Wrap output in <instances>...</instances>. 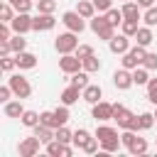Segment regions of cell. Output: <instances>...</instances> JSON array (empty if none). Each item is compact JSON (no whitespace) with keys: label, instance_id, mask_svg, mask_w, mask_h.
Returning <instances> with one entry per match:
<instances>
[{"label":"cell","instance_id":"1","mask_svg":"<svg viewBox=\"0 0 157 157\" xmlns=\"http://www.w3.org/2000/svg\"><path fill=\"white\" fill-rule=\"evenodd\" d=\"M113 120L118 123V128H123V130H140V118L132 113V110H128L123 103H113Z\"/></svg>","mask_w":157,"mask_h":157},{"label":"cell","instance_id":"2","mask_svg":"<svg viewBox=\"0 0 157 157\" xmlns=\"http://www.w3.org/2000/svg\"><path fill=\"white\" fill-rule=\"evenodd\" d=\"M91 32H93L98 39H103V42H110V39L115 37V27L105 20V15H93V17H91Z\"/></svg>","mask_w":157,"mask_h":157},{"label":"cell","instance_id":"3","mask_svg":"<svg viewBox=\"0 0 157 157\" xmlns=\"http://www.w3.org/2000/svg\"><path fill=\"white\" fill-rule=\"evenodd\" d=\"M54 49H56L59 54H74V52L78 49V34L71 32V29L61 32V34L54 39Z\"/></svg>","mask_w":157,"mask_h":157},{"label":"cell","instance_id":"4","mask_svg":"<svg viewBox=\"0 0 157 157\" xmlns=\"http://www.w3.org/2000/svg\"><path fill=\"white\" fill-rule=\"evenodd\" d=\"M145 47H140V44H135V47H130L125 54H123V59H120V64L125 66V69H137V66H142V61H145Z\"/></svg>","mask_w":157,"mask_h":157},{"label":"cell","instance_id":"5","mask_svg":"<svg viewBox=\"0 0 157 157\" xmlns=\"http://www.w3.org/2000/svg\"><path fill=\"white\" fill-rule=\"evenodd\" d=\"M7 83L15 93V98H29L32 96V83L22 76V74H15V76H7Z\"/></svg>","mask_w":157,"mask_h":157},{"label":"cell","instance_id":"6","mask_svg":"<svg viewBox=\"0 0 157 157\" xmlns=\"http://www.w3.org/2000/svg\"><path fill=\"white\" fill-rule=\"evenodd\" d=\"M61 22H64L66 29H71V32H76V34H81V32L86 29V22H83V17H81L76 10L64 12V15H61Z\"/></svg>","mask_w":157,"mask_h":157},{"label":"cell","instance_id":"7","mask_svg":"<svg viewBox=\"0 0 157 157\" xmlns=\"http://www.w3.org/2000/svg\"><path fill=\"white\" fill-rule=\"evenodd\" d=\"M83 69V61L76 56V52L74 54H61V59H59V71H64V74H76V71H81Z\"/></svg>","mask_w":157,"mask_h":157},{"label":"cell","instance_id":"8","mask_svg":"<svg viewBox=\"0 0 157 157\" xmlns=\"http://www.w3.org/2000/svg\"><path fill=\"white\" fill-rule=\"evenodd\" d=\"M44 142L37 137V135H32V137H25V140H20V145H17V152H20V157H34L37 152H39V147H42Z\"/></svg>","mask_w":157,"mask_h":157},{"label":"cell","instance_id":"9","mask_svg":"<svg viewBox=\"0 0 157 157\" xmlns=\"http://www.w3.org/2000/svg\"><path fill=\"white\" fill-rule=\"evenodd\" d=\"M54 25H56L54 12H39L37 17H32V29L34 32H49V29H54Z\"/></svg>","mask_w":157,"mask_h":157},{"label":"cell","instance_id":"10","mask_svg":"<svg viewBox=\"0 0 157 157\" xmlns=\"http://www.w3.org/2000/svg\"><path fill=\"white\" fill-rule=\"evenodd\" d=\"M113 86L118 88V91H128L130 86H135V81H132V71L130 69H118L115 74H113Z\"/></svg>","mask_w":157,"mask_h":157},{"label":"cell","instance_id":"11","mask_svg":"<svg viewBox=\"0 0 157 157\" xmlns=\"http://www.w3.org/2000/svg\"><path fill=\"white\" fill-rule=\"evenodd\" d=\"M91 115L96 118V123L113 120V103H108V101H98V103H93V110H91Z\"/></svg>","mask_w":157,"mask_h":157},{"label":"cell","instance_id":"12","mask_svg":"<svg viewBox=\"0 0 157 157\" xmlns=\"http://www.w3.org/2000/svg\"><path fill=\"white\" fill-rule=\"evenodd\" d=\"M10 25H12V32L15 34H27L32 29V17H29V12H17Z\"/></svg>","mask_w":157,"mask_h":157},{"label":"cell","instance_id":"13","mask_svg":"<svg viewBox=\"0 0 157 157\" xmlns=\"http://www.w3.org/2000/svg\"><path fill=\"white\" fill-rule=\"evenodd\" d=\"M108 49H110L113 54H120V56H123V54L130 49V37H128V34H123V32H120V34H115V37L108 42Z\"/></svg>","mask_w":157,"mask_h":157},{"label":"cell","instance_id":"14","mask_svg":"<svg viewBox=\"0 0 157 157\" xmlns=\"http://www.w3.org/2000/svg\"><path fill=\"white\" fill-rule=\"evenodd\" d=\"M71 147L66 145V142H59L56 137L52 140V142H47V155H52V157H71Z\"/></svg>","mask_w":157,"mask_h":157},{"label":"cell","instance_id":"15","mask_svg":"<svg viewBox=\"0 0 157 157\" xmlns=\"http://www.w3.org/2000/svg\"><path fill=\"white\" fill-rule=\"evenodd\" d=\"M15 61H17V69H22V71H29V69H34L37 66V56L32 54V52H17L15 54Z\"/></svg>","mask_w":157,"mask_h":157},{"label":"cell","instance_id":"16","mask_svg":"<svg viewBox=\"0 0 157 157\" xmlns=\"http://www.w3.org/2000/svg\"><path fill=\"white\" fill-rule=\"evenodd\" d=\"M81 98H83L86 103H91V105H93V103H98V101L103 98V88H101V86H96V83H88V86L81 91Z\"/></svg>","mask_w":157,"mask_h":157},{"label":"cell","instance_id":"17","mask_svg":"<svg viewBox=\"0 0 157 157\" xmlns=\"http://www.w3.org/2000/svg\"><path fill=\"white\" fill-rule=\"evenodd\" d=\"M78 98H81V88H76L74 83H69V86L61 91V96H59V101H61L64 105H74Z\"/></svg>","mask_w":157,"mask_h":157},{"label":"cell","instance_id":"18","mask_svg":"<svg viewBox=\"0 0 157 157\" xmlns=\"http://www.w3.org/2000/svg\"><path fill=\"white\" fill-rule=\"evenodd\" d=\"M22 101V98H20ZM20 101H7V103H2V113H5V118H22V113L27 110Z\"/></svg>","mask_w":157,"mask_h":157},{"label":"cell","instance_id":"19","mask_svg":"<svg viewBox=\"0 0 157 157\" xmlns=\"http://www.w3.org/2000/svg\"><path fill=\"white\" fill-rule=\"evenodd\" d=\"M120 10H123V17H125V20H142V12H140L142 7H140L135 0H132V2H123Z\"/></svg>","mask_w":157,"mask_h":157},{"label":"cell","instance_id":"20","mask_svg":"<svg viewBox=\"0 0 157 157\" xmlns=\"http://www.w3.org/2000/svg\"><path fill=\"white\" fill-rule=\"evenodd\" d=\"M76 12L83 17V20H91L98 10H96V5H93V0H78V5H76Z\"/></svg>","mask_w":157,"mask_h":157},{"label":"cell","instance_id":"21","mask_svg":"<svg viewBox=\"0 0 157 157\" xmlns=\"http://www.w3.org/2000/svg\"><path fill=\"white\" fill-rule=\"evenodd\" d=\"M132 39H135L140 47H150V44H152V39H155L152 27H147V25H145V27H140V29H137V34H135Z\"/></svg>","mask_w":157,"mask_h":157},{"label":"cell","instance_id":"22","mask_svg":"<svg viewBox=\"0 0 157 157\" xmlns=\"http://www.w3.org/2000/svg\"><path fill=\"white\" fill-rule=\"evenodd\" d=\"M32 130H34L32 135H37V137H39V140H42L44 145L54 140V128H47V125H42V123H39V125H34Z\"/></svg>","mask_w":157,"mask_h":157},{"label":"cell","instance_id":"23","mask_svg":"<svg viewBox=\"0 0 157 157\" xmlns=\"http://www.w3.org/2000/svg\"><path fill=\"white\" fill-rule=\"evenodd\" d=\"M147 147H150V145H147V140H145V137H137V135H135V140H132V142H130V145H128L125 150H128L130 155H145V152H147Z\"/></svg>","mask_w":157,"mask_h":157},{"label":"cell","instance_id":"24","mask_svg":"<svg viewBox=\"0 0 157 157\" xmlns=\"http://www.w3.org/2000/svg\"><path fill=\"white\" fill-rule=\"evenodd\" d=\"M137 29H140V20H123L120 22V32L128 34V37H135Z\"/></svg>","mask_w":157,"mask_h":157},{"label":"cell","instance_id":"25","mask_svg":"<svg viewBox=\"0 0 157 157\" xmlns=\"http://www.w3.org/2000/svg\"><path fill=\"white\" fill-rule=\"evenodd\" d=\"M132 81H135V86H147V81H150V71H147L145 66L132 69Z\"/></svg>","mask_w":157,"mask_h":157},{"label":"cell","instance_id":"26","mask_svg":"<svg viewBox=\"0 0 157 157\" xmlns=\"http://www.w3.org/2000/svg\"><path fill=\"white\" fill-rule=\"evenodd\" d=\"M69 83H74L76 88H81V91H83V88L88 86V71H83V69H81V71H76V74H71V78H69Z\"/></svg>","mask_w":157,"mask_h":157},{"label":"cell","instance_id":"27","mask_svg":"<svg viewBox=\"0 0 157 157\" xmlns=\"http://www.w3.org/2000/svg\"><path fill=\"white\" fill-rule=\"evenodd\" d=\"M120 135L118 137H110V140H101V152H105V155H110V152H118L120 150Z\"/></svg>","mask_w":157,"mask_h":157},{"label":"cell","instance_id":"28","mask_svg":"<svg viewBox=\"0 0 157 157\" xmlns=\"http://www.w3.org/2000/svg\"><path fill=\"white\" fill-rule=\"evenodd\" d=\"M15 15H17V10L5 0V2L0 5V22H12V20H15Z\"/></svg>","mask_w":157,"mask_h":157},{"label":"cell","instance_id":"29","mask_svg":"<svg viewBox=\"0 0 157 157\" xmlns=\"http://www.w3.org/2000/svg\"><path fill=\"white\" fill-rule=\"evenodd\" d=\"M81 61H83V71H88V74L101 71V59H98L96 54H91V56H86V59H81Z\"/></svg>","mask_w":157,"mask_h":157},{"label":"cell","instance_id":"30","mask_svg":"<svg viewBox=\"0 0 157 157\" xmlns=\"http://www.w3.org/2000/svg\"><path fill=\"white\" fill-rule=\"evenodd\" d=\"M54 118H56V125L61 128V125H66L69 123V118H71V113H69V105H59V108H54Z\"/></svg>","mask_w":157,"mask_h":157},{"label":"cell","instance_id":"31","mask_svg":"<svg viewBox=\"0 0 157 157\" xmlns=\"http://www.w3.org/2000/svg\"><path fill=\"white\" fill-rule=\"evenodd\" d=\"M20 123L25 128H34V125H39V113L37 110H25L22 118H20Z\"/></svg>","mask_w":157,"mask_h":157},{"label":"cell","instance_id":"32","mask_svg":"<svg viewBox=\"0 0 157 157\" xmlns=\"http://www.w3.org/2000/svg\"><path fill=\"white\" fill-rule=\"evenodd\" d=\"M88 140H91V132H88L86 128H78V130L74 132V140H71V142H74V147H78V150H81Z\"/></svg>","mask_w":157,"mask_h":157},{"label":"cell","instance_id":"33","mask_svg":"<svg viewBox=\"0 0 157 157\" xmlns=\"http://www.w3.org/2000/svg\"><path fill=\"white\" fill-rule=\"evenodd\" d=\"M96 137L98 140H110V137H118V130L110 128V125H98L96 128Z\"/></svg>","mask_w":157,"mask_h":157},{"label":"cell","instance_id":"34","mask_svg":"<svg viewBox=\"0 0 157 157\" xmlns=\"http://www.w3.org/2000/svg\"><path fill=\"white\" fill-rule=\"evenodd\" d=\"M10 47H12L15 54H17V52H25V49H27V39H25V34H12V37H10Z\"/></svg>","mask_w":157,"mask_h":157},{"label":"cell","instance_id":"35","mask_svg":"<svg viewBox=\"0 0 157 157\" xmlns=\"http://www.w3.org/2000/svg\"><path fill=\"white\" fill-rule=\"evenodd\" d=\"M54 137H56L59 142H66V145H69V142L74 140V132H71L66 125H61V128H56V130H54Z\"/></svg>","mask_w":157,"mask_h":157},{"label":"cell","instance_id":"36","mask_svg":"<svg viewBox=\"0 0 157 157\" xmlns=\"http://www.w3.org/2000/svg\"><path fill=\"white\" fill-rule=\"evenodd\" d=\"M105 20H108L113 27H118V25H120L125 17H123V10H115V7H110V10L105 12Z\"/></svg>","mask_w":157,"mask_h":157},{"label":"cell","instance_id":"37","mask_svg":"<svg viewBox=\"0 0 157 157\" xmlns=\"http://www.w3.org/2000/svg\"><path fill=\"white\" fill-rule=\"evenodd\" d=\"M39 123L42 125H47V128H59L56 125V118H54V110H44V113H39Z\"/></svg>","mask_w":157,"mask_h":157},{"label":"cell","instance_id":"38","mask_svg":"<svg viewBox=\"0 0 157 157\" xmlns=\"http://www.w3.org/2000/svg\"><path fill=\"white\" fill-rule=\"evenodd\" d=\"M142 22H145L147 27H155V25H157V7H155V5L142 12Z\"/></svg>","mask_w":157,"mask_h":157},{"label":"cell","instance_id":"39","mask_svg":"<svg viewBox=\"0 0 157 157\" xmlns=\"http://www.w3.org/2000/svg\"><path fill=\"white\" fill-rule=\"evenodd\" d=\"M17 12H29L32 10V5H34V0H7Z\"/></svg>","mask_w":157,"mask_h":157},{"label":"cell","instance_id":"40","mask_svg":"<svg viewBox=\"0 0 157 157\" xmlns=\"http://www.w3.org/2000/svg\"><path fill=\"white\" fill-rule=\"evenodd\" d=\"M140 130H150L155 125V113H140Z\"/></svg>","mask_w":157,"mask_h":157},{"label":"cell","instance_id":"41","mask_svg":"<svg viewBox=\"0 0 157 157\" xmlns=\"http://www.w3.org/2000/svg\"><path fill=\"white\" fill-rule=\"evenodd\" d=\"M81 150H83L86 155H96V152L101 150V140H98V137L93 135V137H91V140H88V142H86V145H83Z\"/></svg>","mask_w":157,"mask_h":157},{"label":"cell","instance_id":"42","mask_svg":"<svg viewBox=\"0 0 157 157\" xmlns=\"http://www.w3.org/2000/svg\"><path fill=\"white\" fill-rule=\"evenodd\" d=\"M37 12H54L56 10V0H37Z\"/></svg>","mask_w":157,"mask_h":157},{"label":"cell","instance_id":"43","mask_svg":"<svg viewBox=\"0 0 157 157\" xmlns=\"http://www.w3.org/2000/svg\"><path fill=\"white\" fill-rule=\"evenodd\" d=\"M147 101L152 105H157V78H150L147 81Z\"/></svg>","mask_w":157,"mask_h":157},{"label":"cell","instance_id":"44","mask_svg":"<svg viewBox=\"0 0 157 157\" xmlns=\"http://www.w3.org/2000/svg\"><path fill=\"white\" fill-rule=\"evenodd\" d=\"M142 66H145L147 71H157V54H155V52H147V54H145Z\"/></svg>","mask_w":157,"mask_h":157},{"label":"cell","instance_id":"45","mask_svg":"<svg viewBox=\"0 0 157 157\" xmlns=\"http://www.w3.org/2000/svg\"><path fill=\"white\" fill-rule=\"evenodd\" d=\"M15 66H17V61H15V59H12L10 54H7V56H0V69H2L5 74H10V71H12Z\"/></svg>","mask_w":157,"mask_h":157},{"label":"cell","instance_id":"46","mask_svg":"<svg viewBox=\"0 0 157 157\" xmlns=\"http://www.w3.org/2000/svg\"><path fill=\"white\" fill-rule=\"evenodd\" d=\"M91 54H96L91 44H78V49H76V56H78V59H86V56H91Z\"/></svg>","mask_w":157,"mask_h":157},{"label":"cell","instance_id":"47","mask_svg":"<svg viewBox=\"0 0 157 157\" xmlns=\"http://www.w3.org/2000/svg\"><path fill=\"white\" fill-rule=\"evenodd\" d=\"M10 96H15V93H12V88H10V83L0 86V103H7V101H10Z\"/></svg>","mask_w":157,"mask_h":157},{"label":"cell","instance_id":"48","mask_svg":"<svg viewBox=\"0 0 157 157\" xmlns=\"http://www.w3.org/2000/svg\"><path fill=\"white\" fill-rule=\"evenodd\" d=\"M135 135H137L135 130H123V135H120V142H123V147H128V145L135 140Z\"/></svg>","mask_w":157,"mask_h":157},{"label":"cell","instance_id":"49","mask_svg":"<svg viewBox=\"0 0 157 157\" xmlns=\"http://www.w3.org/2000/svg\"><path fill=\"white\" fill-rule=\"evenodd\" d=\"M110 2H113V0H93V5H96L98 12H108V10H110Z\"/></svg>","mask_w":157,"mask_h":157},{"label":"cell","instance_id":"50","mask_svg":"<svg viewBox=\"0 0 157 157\" xmlns=\"http://www.w3.org/2000/svg\"><path fill=\"white\" fill-rule=\"evenodd\" d=\"M12 52V47H10V42H0V56H7Z\"/></svg>","mask_w":157,"mask_h":157},{"label":"cell","instance_id":"51","mask_svg":"<svg viewBox=\"0 0 157 157\" xmlns=\"http://www.w3.org/2000/svg\"><path fill=\"white\" fill-rule=\"evenodd\" d=\"M135 2H137V5H140V7H145V10H147V7H152V5H155V0H135Z\"/></svg>","mask_w":157,"mask_h":157},{"label":"cell","instance_id":"52","mask_svg":"<svg viewBox=\"0 0 157 157\" xmlns=\"http://www.w3.org/2000/svg\"><path fill=\"white\" fill-rule=\"evenodd\" d=\"M155 120H157V110H155Z\"/></svg>","mask_w":157,"mask_h":157},{"label":"cell","instance_id":"53","mask_svg":"<svg viewBox=\"0 0 157 157\" xmlns=\"http://www.w3.org/2000/svg\"><path fill=\"white\" fill-rule=\"evenodd\" d=\"M123 2H132V0H123Z\"/></svg>","mask_w":157,"mask_h":157},{"label":"cell","instance_id":"54","mask_svg":"<svg viewBox=\"0 0 157 157\" xmlns=\"http://www.w3.org/2000/svg\"><path fill=\"white\" fill-rule=\"evenodd\" d=\"M155 145H157V140H155Z\"/></svg>","mask_w":157,"mask_h":157},{"label":"cell","instance_id":"55","mask_svg":"<svg viewBox=\"0 0 157 157\" xmlns=\"http://www.w3.org/2000/svg\"><path fill=\"white\" fill-rule=\"evenodd\" d=\"M34 2H37V0H34Z\"/></svg>","mask_w":157,"mask_h":157}]
</instances>
